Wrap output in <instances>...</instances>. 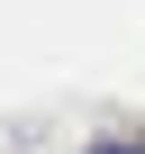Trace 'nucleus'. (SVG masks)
Masks as SVG:
<instances>
[{
  "instance_id": "obj_1",
  "label": "nucleus",
  "mask_w": 145,
  "mask_h": 154,
  "mask_svg": "<svg viewBox=\"0 0 145 154\" xmlns=\"http://www.w3.org/2000/svg\"><path fill=\"white\" fill-rule=\"evenodd\" d=\"M100 154H136V145H100Z\"/></svg>"
}]
</instances>
